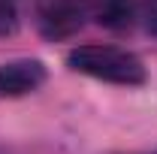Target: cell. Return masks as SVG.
<instances>
[{
    "mask_svg": "<svg viewBox=\"0 0 157 154\" xmlns=\"http://www.w3.org/2000/svg\"><path fill=\"white\" fill-rule=\"evenodd\" d=\"M70 70H76L82 76L100 79V82H109V85H124V88H136L145 85V64L127 52V48H118V45H78L67 55Z\"/></svg>",
    "mask_w": 157,
    "mask_h": 154,
    "instance_id": "1",
    "label": "cell"
},
{
    "mask_svg": "<svg viewBox=\"0 0 157 154\" xmlns=\"http://www.w3.org/2000/svg\"><path fill=\"white\" fill-rule=\"evenodd\" d=\"M91 0H36V24L45 39H67L88 21Z\"/></svg>",
    "mask_w": 157,
    "mask_h": 154,
    "instance_id": "2",
    "label": "cell"
},
{
    "mask_svg": "<svg viewBox=\"0 0 157 154\" xmlns=\"http://www.w3.org/2000/svg\"><path fill=\"white\" fill-rule=\"evenodd\" d=\"M45 82V67L36 58H15L0 64V100L33 94Z\"/></svg>",
    "mask_w": 157,
    "mask_h": 154,
    "instance_id": "3",
    "label": "cell"
},
{
    "mask_svg": "<svg viewBox=\"0 0 157 154\" xmlns=\"http://www.w3.org/2000/svg\"><path fill=\"white\" fill-rule=\"evenodd\" d=\"M94 15L106 30H127L136 18V0H94Z\"/></svg>",
    "mask_w": 157,
    "mask_h": 154,
    "instance_id": "4",
    "label": "cell"
},
{
    "mask_svg": "<svg viewBox=\"0 0 157 154\" xmlns=\"http://www.w3.org/2000/svg\"><path fill=\"white\" fill-rule=\"evenodd\" d=\"M15 27V6L12 0H0V33H9Z\"/></svg>",
    "mask_w": 157,
    "mask_h": 154,
    "instance_id": "5",
    "label": "cell"
},
{
    "mask_svg": "<svg viewBox=\"0 0 157 154\" xmlns=\"http://www.w3.org/2000/svg\"><path fill=\"white\" fill-rule=\"evenodd\" d=\"M145 24L157 37V0H145Z\"/></svg>",
    "mask_w": 157,
    "mask_h": 154,
    "instance_id": "6",
    "label": "cell"
},
{
    "mask_svg": "<svg viewBox=\"0 0 157 154\" xmlns=\"http://www.w3.org/2000/svg\"><path fill=\"white\" fill-rule=\"evenodd\" d=\"M142 154H157V151H142Z\"/></svg>",
    "mask_w": 157,
    "mask_h": 154,
    "instance_id": "7",
    "label": "cell"
}]
</instances>
